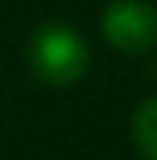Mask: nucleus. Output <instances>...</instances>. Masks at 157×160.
Returning <instances> with one entry per match:
<instances>
[{
    "instance_id": "f257e3e1",
    "label": "nucleus",
    "mask_w": 157,
    "mask_h": 160,
    "mask_svg": "<svg viewBox=\"0 0 157 160\" xmlns=\"http://www.w3.org/2000/svg\"><path fill=\"white\" fill-rule=\"evenodd\" d=\"M28 65L44 85H72L89 72V44L68 24H44L28 41Z\"/></svg>"
},
{
    "instance_id": "f03ea898",
    "label": "nucleus",
    "mask_w": 157,
    "mask_h": 160,
    "mask_svg": "<svg viewBox=\"0 0 157 160\" xmlns=\"http://www.w3.org/2000/svg\"><path fill=\"white\" fill-rule=\"evenodd\" d=\"M102 38L123 55H144L157 44V10L144 0H113L102 14Z\"/></svg>"
},
{
    "instance_id": "7ed1b4c3",
    "label": "nucleus",
    "mask_w": 157,
    "mask_h": 160,
    "mask_svg": "<svg viewBox=\"0 0 157 160\" xmlns=\"http://www.w3.org/2000/svg\"><path fill=\"white\" fill-rule=\"evenodd\" d=\"M133 143L144 160H157V96L133 112Z\"/></svg>"
}]
</instances>
